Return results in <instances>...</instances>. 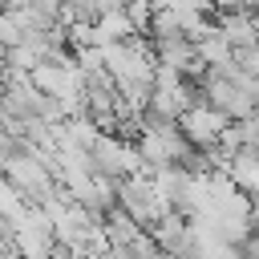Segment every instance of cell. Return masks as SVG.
<instances>
[{
  "label": "cell",
  "mask_w": 259,
  "mask_h": 259,
  "mask_svg": "<svg viewBox=\"0 0 259 259\" xmlns=\"http://www.w3.org/2000/svg\"><path fill=\"white\" fill-rule=\"evenodd\" d=\"M4 174L12 178V186H16L28 202H45V198L57 190V174H53L45 150H36V146H32V150L16 146V150L4 158Z\"/></svg>",
  "instance_id": "1"
},
{
  "label": "cell",
  "mask_w": 259,
  "mask_h": 259,
  "mask_svg": "<svg viewBox=\"0 0 259 259\" xmlns=\"http://www.w3.org/2000/svg\"><path fill=\"white\" fill-rule=\"evenodd\" d=\"M227 125H231V117H227L223 109H214L210 101H202V97L178 113V130L186 134V142H190L194 150H214Z\"/></svg>",
  "instance_id": "2"
},
{
  "label": "cell",
  "mask_w": 259,
  "mask_h": 259,
  "mask_svg": "<svg viewBox=\"0 0 259 259\" xmlns=\"http://www.w3.org/2000/svg\"><path fill=\"white\" fill-rule=\"evenodd\" d=\"M89 154H93V170H101V174H109V178H117V182H121L125 174L146 170L138 146L125 142V138H117V134H109V130H101V138L89 146Z\"/></svg>",
  "instance_id": "3"
},
{
  "label": "cell",
  "mask_w": 259,
  "mask_h": 259,
  "mask_svg": "<svg viewBox=\"0 0 259 259\" xmlns=\"http://www.w3.org/2000/svg\"><path fill=\"white\" fill-rule=\"evenodd\" d=\"M154 57H158V65H170V69H178V73L190 77V81H198V77L206 73V65H202V57H198V49H194L190 36L154 40Z\"/></svg>",
  "instance_id": "4"
},
{
  "label": "cell",
  "mask_w": 259,
  "mask_h": 259,
  "mask_svg": "<svg viewBox=\"0 0 259 259\" xmlns=\"http://www.w3.org/2000/svg\"><path fill=\"white\" fill-rule=\"evenodd\" d=\"M154 239H158V247L166 251V255H190L194 259V239H190V219L182 214V210H166L154 227H146Z\"/></svg>",
  "instance_id": "5"
},
{
  "label": "cell",
  "mask_w": 259,
  "mask_h": 259,
  "mask_svg": "<svg viewBox=\"0 0 259 259\" xmlns=\"http://www.w3.org/2000/svg\"><path fill=\"white\" fill-rule=\"evenodd\" d=\"M214 24L223 28V36L235 45V49H247L255 45V28H259V12L247 4V8H214Z\"/></svg>",
  "instance_id": "6"
},
{
  "label": "cell",
  "mask_w": 259,
  "mask_h": 259,
  "mask_svg": "<svg viewBox=\"0 0 259 259\" xmlns=\"http://www.w3.org/2000/svg\"><path fill=\"white\" fill-rule=\"evenodd\" d=\"M134 32H138V24H134V16L125 8H105L93 20V45L97 49L101 45H113V40H130Z\"/></svg>",
  "instance_id": "7"
},
{
  "label": "cell",
  "mask_w": 259,
  "mask_h": 259,
  "mask_svg": "<svg viewBox=\"0 0 259 259\" xmlns=\"http://www.w3.org/2000/svg\"><path fill=\"white\" fill-rule=\"evenodd\" d=\"M194 49H198V57H202V65L206 69H235V45L223 36V28L219 24H210V32H202L198 40H194Z\"/></svg>",
  "instance_id": "8"
},
{
  "label": "cell",
  "mask_w": 259,
  "mask_h": 259,
  "mask_svg": "<svg viewBox=\"0 0 259 259\" xmlns=\"http://www.w3.org/2000/svg\"><path fill=\"white\" fill-rule=\"evenodd\" d=\"M101 223H105V235H109V247H130V243H134V235L142 231V223H138V219H130V214H125L121 206H109Z\"/></svg>",
  "instance_id": "9"
},
{
  "label": "cell",
  "mask_w": 259,
  "mask_h": 259,
  "mask_svg": "<svg viewBox=\"0 0 259 259\" xmlns=\"http://www.w3.org/2000/svg\"><path fill=\"white\" fill-rule=\"evenodd\" d=\"M20 36H24V28L16 24V16L8 12V4H0V49H12Z\"/></svg>",
  "instance_id": "10"
},
{
  "label": "cell",
  "mask_w": 259,
  "mask_h": 259,
  "mask_svg": "<svg viewBox=\"0 0 259 259\" xmlns=\"http://www.w3.org/2000/svg\"><path fill=\"white\" fill-rule=\"evenodd\" d=\"M69 259H105L101 251H89V247H77V251H69Z\"/></svg>",
  "instance_id": "11"
},
{
  "label": "cell",
  "mask_w": 259,
  "mask_h": 259,
  "mask_svg": "<svg viewBox=\"0 0 259 259\" xmlns=\"http://www.w3.org/2000/svg\"><path fill=\"white\" fill-rule=\"evenodd\" d=\"M251 121H255V130H259V105H255V113H251Z\"/></svg>",
  "instance_id": "12"
}]
</instances>
